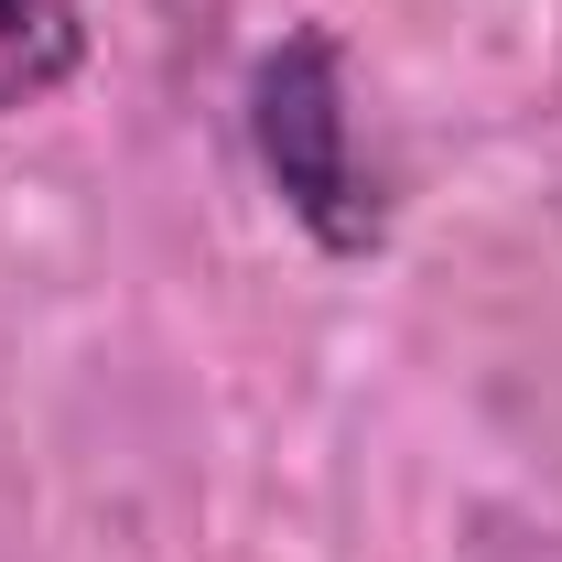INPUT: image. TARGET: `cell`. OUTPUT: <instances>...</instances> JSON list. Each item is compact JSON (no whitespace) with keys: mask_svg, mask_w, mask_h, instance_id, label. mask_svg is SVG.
<instances>
[{"mask_svg":"<svg viewBox=\"0 0 562 562\" xmlns=\"http://www.w3.org/2000/svg\"><path fill=\"white\" fill-rule=\"evenodd\" d=\"M249 151L271 173L292 227L336 260H368L390 238L379 184L357 173V120H347V44L325 22H292L271 55L249 66Z\"/></svg>","mask_w":562,"mask_h":562,"instance_id":"6da1fadb","label":"cell"},{"mask_svg":"<svg viewBox=\"0 0 562 562\" xmlns=\"http://www.w3.org/2000/svg\"><path fill=\"white\" fill-rule=\"evenodd\" d=\"M87 66V11L76 0H0V120L44 109Z\"/></svg>","mask_w":562,"mask_h":562,"instance_id":"7a4b0ae2","label":"cell"}]
</instances>
